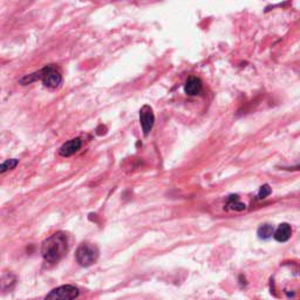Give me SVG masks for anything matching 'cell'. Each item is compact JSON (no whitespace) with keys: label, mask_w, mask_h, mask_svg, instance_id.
I'll list each match as a JSON object with an SVG mask.
<instances>
[{"label":"cell","mask_w":300,"mask_h":300,"mask_svg":"<svg viewBox=\"0 0 300 300\" xmlns=\"http://www.w3.org/2000/svg\"><path fill=\"white\" fill-rule=\"evenodd\" d=\"M68 248V236L65 232H56L42 243L41 255L46 262L55 264L67 255Z\"/></svg>","instance_id":"cell-1"},{"label":"cell","mask_w":300,"mask_h":300,"mask_svg":"<svg viewBox=\"0 0 300 300\" xmlns=\"http://www.w3.org/2000/svg\"><path fill=\"white\" fill-rule=\"evenodd\" d=\"M99 255L100 252L96 245L92 244V243H82L77 248L75 258L81 266L88 268V266L95 264L97 258H99Z\"/></svg>","instance_id":"cell-2"},{"label":"cell","mask_w":300,"mask_h":300,"mask_svg":"<svg viewBox=\"0 0 300 300\" xmlns=\"http://www.w3.org/2000/svg\"><path fill=\"white\" fill-rule=\"evenodd\" d=\"M40 79L48 88H58L62 82L61 73L53 65L46 66L42 70H40Z\"/></svg>","instance_id":"cell-3"},{"label":"cell","mask_w":300,"mask_h":300,"mask_svg":"<svg viewBox=\"0 0 300 300\" xmlns=\"http://www.w3.org/2000/svg\"><path fill=\"white\" fill-rule=\"evenodd\" d=\"M79 297V290L73 285H62L54 289L46 296L45 300H75Z\"/></svg>","instance_id":"cell-4"},{"label":"cell","mask_w":300,"mask_h":300,"mask_svg":"<svg viewBox=\"0 0 300 300\" xmlns=\"http://www.w3.org/2000/svg\"><path fill=\"white\" fill-rule=\"evenodd\" d=\"M140 121H141V126H142L144 136H147V135L150 133V130L153 129L154 122H155V115L153 113V109H151V107L148 106V104L141 108Z\"/></svg>","instance_id":"cell-5"},{"label":"cell","mask_w":300,"mask_h":300,"mask_svg":"<svg viewBox=\"0 0 300 300\" xmlns=\"http://www.w3.org/2000/svg\"><path fill=\"white\" fill-rule=\"evenodd\" d=\"M81 146H82V141H81L80 139L69 140V141H67L66 143L62 144L61 148H60V150H59V154L61 155L62 157H69L75 153H77V151L80 150Z\"/></svg>","instance_id":"cell-6"},{"label":"cell","mask_w":300,"mask_h":300,"mask_svg":"<svg viewBox=\"0 0 300 300\" xmlns=\"http://www.w3.org/2000/svg\"><path fill=\"white\" fill-rule=\"evenodd\" d=\"M202 90V81L198 79L196 76H191L190 79H188L187 82H185L184 86V92L188 94V95L194 96L200 94Z\"/></svg>","instance_id":"cell-7"},{"label":"cell","mask_w":300,"mask_h":300,"mask_svg":"<svg viewBox=\"0 0 300 300\" xmlns=\"http://www.w3.org/2000/svg\"><path fill=\"white\" fill-rule=\"evenodd\" d=\"M292 236V229L291 225H289L288 223H283L278 227L277 230L275 231L274 237L277 242H288Z\"/></svg>","instance_id":"cell-8"},{"label":"cell","mask_w":300,"mask_h":300,"mask_svg":"<svg viewBox=\"0 0 300 300\" xmlns=\"http://www.w3.org/2000/svg\"><path fill=\"white\" fill-rule=\"evenodd\" d=\"M228 207L232 209V210L242 211L245 209V204H243L242 202L239 201V197L237 196V195H231V196L229 197Z\"/></svg>","instance_id":"cell-9"},{"label":"cell","mask_w":300,"mask_h":300,"mask_svg":"<svg viewBox=\"0 0 300 300\" xmlns=\"http://www.w3.org/2000/svg\"><path fill=\"white\" fill-rule=\"evenodd\" d=\"M274 234L275 230L271 224H264L258 229V237L261 239H269Z\"/></svg>","instance_id":"cell-10"},{"label":"cell","mask_w":300,"mask_h":300,"mask_svg":"<svg viewBox=\"0 0 300 300\" xmlns=\"http://www.w3.org/2000/svg\"><path fill=\"white\" fill-rule=\"evenodd\" d=\"M18 163H19V161L15 160V158H12V160L5 161L4 163L0 166V173L4 174L5 171H7L9 169H14V168L18 166Z\"/></svg>","instance_id":"cell-11"},{"label":"cell","mask_w":300,"mask_h":300,"mask_svg":"<svg viewBox=\"0 0 300 300\" xmlns=\"http://www.w3.org/2000/svg\"><path fill=\"white\" fill-rule=\"evenodd\" d=\"M270 194H271V188H270V185L265 184V185H263L261 189H259L258 197L259 198H266Z\"/></svg>","instance_id":"cell-12"}]
</instances>
